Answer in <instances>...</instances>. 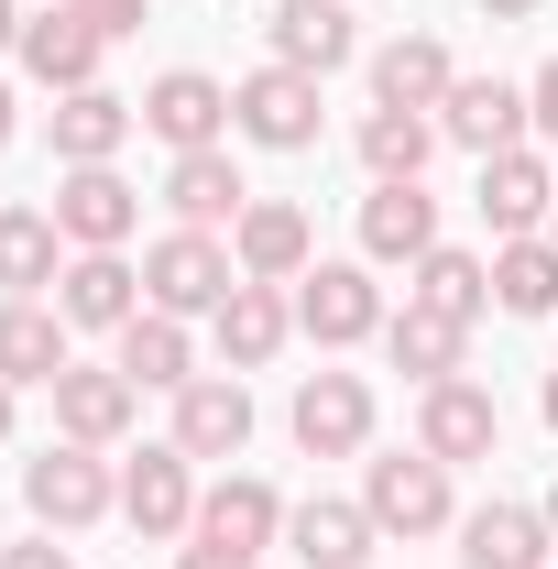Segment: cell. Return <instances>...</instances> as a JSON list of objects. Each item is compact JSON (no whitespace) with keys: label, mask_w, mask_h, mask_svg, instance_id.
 Wrapping results in <instances>:
<instances>
[{"label":"cell","mask_w":558,"mask_h":569,"mask_svg":"<svg viewBox=\"0 0 558 569\" xmlns=\"http://www.w3.org/2000/svg\"><path fill=\"white\" fill-rule=\"evenodd\" d=\"M0 56H22V11L11 0H0Z\"/></svg>","instance_id":"obj_38"},{"label":"cell","mask_w":558,"mask_h":569,"mask_svg":"<svg viewBox=\"0 0 558 569\" xmlns=\"http://www.w3.org/2000/svg\"><path fill=\"white\" fill-rule=\"evenodd\" d=\"M537 515H548V537H558V482H548V503H537Z\"/></svg>","instance_id":"obj_40"},{"label":"cell","mask_w":558,"mask_h":569,"mask_svg":"<svg viewBox=\"0 0 558 569\" xmlns=\"http://www.w3.org/2000/svg\"><path fill=\"white\" fill-rule=\"evenodd\" d=\"M56 230H67L77 252H121L142 230V198L121 187V164H67L56 176Z\"/></svg>","instance_id":"obj_8"},{"label":"cell","mask_w":558,"mask_h":569,"mask_svg":"<svg viewBox=\"0 0 558 569\" xmlns=\"http://www.w3.org/2000/svg\"><path fill=\"white\" fill-rule=\"evenodd\" d=\"M142 132L165 142V153H219L230 142V88L209 67H165L142 88Z\"/></svg>","instance_id":"obj_6"},{"label":"cell","mask_w":558,"mask_h":569,"mask_svg":"<svg viewBox=\"0 0 558 569\" xmlns=\"http://www.w3.org/2000/svg\"><path fill=\"white\" fill-rule=\"evenodd\" d=\"M56 318H67V329H110V340H121V329L142 318V274L121 263V252H77L67 274H56Z\"/></svg>","instance_id":"obj_16"},{"label":"cell","mask_w":558,"mask_h":569,"mask_svg":"<svg viewBox=\"0 0 558 569\" xmlns=\"http://www.w3.org/2000/svg\"><path fill=\"white\" fill-rule=\"evenodd\" d=\"M187 471H198V460H187L176 438H165V449H142L132 471H121V515H132L142 548H165V537H187V526H198V482H187Z\"/></svg>","instance_id":"obj_10"},{"label":"cell","mask_w":558,"mask_h":569,"mask_svg":"<svg viewBox=\"0 0 558 569\" xmlns=\"http://www.w3.org/2000/svg\"><path fill=\"white\" fill-rule=\"evenodd\" d=\"M132 406H142V383L121 361H110V372H77V361L56 372V427L88 438V449H121V438H132Z\"/></svg>","instance_id":"obj_19"},{"label":"cell","mask_w":558,"mask_h":569,"mask_svg":"<svg viewBox=\"0 0 558 569\" xmlns=\"http://www.w3.org/2000/svg\"><path fill=\"white\" fill-rule=\"evenodd\" d=\"M383 351H395V372H417V383H449V372L471 361V329H460V318L406 307V318H383Z\"/></svg>","instance_id":"obj_32"},{"label":"cell","mask_w":558,"mask_h":569,"mask_svg":"<svg viewBox=\"0 0 558 569\" xmlns=\"http://www.w3.org/2000/svg\"><path fill=\"white\" fill-rule=\"evenodd\" d=\"M361 252H372V263H417V252H438V198H427L417 176L361 198Z\"/></svg>","instance_id":"obj_24"},{"label":"cell","mask_w":558,"mask_h":569,"mask_svg":"<svg viewBox=\"0 0 558 569\" xmlns=\"http://www.w3.org/2000/svg\"><path fill=\"white\" fill-rule=\"evenodd\" d=\"M187 537H219V548H252V559H263V548L285 537V503H275V482L230 471L219 493H198V526H187Z\"/></svg>","instance_id":"obj_25"},{"label":"cell","mask_w":558,"mask_h":569,"mask_svg":"<svg viewBox=\"0 0 558 569\" xmlns=\"http://www.w3.org/2000/svg\"><path fill=\"white\" fill-rule=\"evenodd\" d=\"M176 569H252V548H219V537H187V559Z\"/></svg>","instance_id":"obj_36"},{"label":"cell","mask_w":558,"mask_h":569,"mask_svg":"<svg viewBox=\"0 0 558 569\" xmlns=\"http://www.w3.org/2000/svg\"><path fill=\"white\" fill-rule=\"evenodd\" d=\"M548 164H558V142H548Z\"/></svg>","instance_id":"obj_45"},{"label":"cell","mask_w":558,"mask_h":569,"mask_svg":"<svg viewBox=\"0 0 558 569\" xmlns=\"http://www.w3.org/2000/svg\"><path fill=\"white\" fill-rule=\"evenodd\" d=\"M230 132L263 142V153H307L318 142V77L307 67H252L230 88Z\"/></svg>","instance_id":"obj_4"},{"label":"cell","mask_w":558,"mask_h":569,"mask_svg":"<svg viewBox=\"0 0 558 569\" xmlns=\"http://www.w3.org/2000/svg\"><path fill=\"white\" fill-rule=\"evenodd\" d=\"M56 241H67V230L44 209H0V284H11V296H56V274H67Z\"/></svg>","instance_id":"obj_33"},{"label":"cell","mask_w":558,"mask_h":569,"mask_svg":"<svg viewBox=\"0 0 558 569\" xmlns=\"http://www.w3.org/2000/svg\"><path fill=\"white\" fill-rule=\"evenodd\" d=\"M142 99H121V88H67L56 99V164H110L121 142H132Z\"/></svg>","instance_id":"obj_23"},{"label":"cell","mask_w":558,"mask_h":569,"mask_svg":"<svg viewBox=\"0 0 558 569\" xmlns=\"http://www.w3.org/2000/svg\"><path fill=\"white\" fill-rule=\"evenodd\" d=\"M219 329V372H263V361L285 351V340H296V296H285V284H230V307H219L209 318Z\"/></svg>","instance_id":"obj_14"},{"label":"cell","mask_w":558,"mask_h":569,"mask_svg":"<svg viewBox=\"0 0 558 569\" xmlns=\"http://www.w3.org/2000/svg\"><path fill=\"white\" fill-rule=\"evenodd\" d=\"M0 569H77L56 537H22V548H0Z\"/></svg>","instance_id":"obj_35"},{"label":"cell","mask_w":558,"mask_h":569,"mask_svg":"<svg viewBox=\"0 0 558 569\" xmlns=\"http://www.w3.org/2000/svg\"><path fill=\"white\" fill-rule=\"evenodd\" d=\"M285 427H296L307 460H350V449L372 438V383H361V372H307L296 406H285Z\"/></svg>","instance_id":"obj_7"},{"label":"cell","mask_w":558,"mask_h":569,"mask_svg":"<svg viewBox=\"0 0 558 569\" xmlns=\"http://www.w3.org/2000/svg\"><path fill=\"white\" fill-rule=\"evenodd\" d=\"M165 209H176V230H219V219L252 209V187H241L230 142H219V153H176V164H165Z\"/></svg>","instance_id":"obj_21"},{"label":"cell","mask_w":558,"mask_h":569,"mask_svg":"<svg viewBox=\"0 0 558 569\" xmlns=\"http://www.w3.org/2000/svg\"><path fill=\"white\" fill-rule=\"evenodd\" d=\"M492 307H504V318H558V241L548 230L492 252Z\"/></svg>","instance_id":"obj_31"},{"label":"cell","mask_w":558,"mask_h":569,"mask_svg":"<svg viewBox=\"0 0 558 569\" xmlns=\"http://www.w3.org/2000/svg\"><path fill=\"white\" fill-rule=\"evenodd\" d=\"M372 515L361 503H340V493H307V503H285V548H296V569H361L372 559Z\"/></svg>","instance_id":"obj_18"},{"label":"cell","mask_w":558,"mask_h":569,"mask_svg":"<svg viewBox=\"0 0 558 569\" xmlns=\"http://www.w3.org/2000/svg\"><path fill=\"white\" fill-rule=\"evenodd\" d=\"M537 121V99L515 88V77H460L449 99H438V142H471V153H515Z\"/></svg>","instance_id":"obj_12"},{"label":"cell","mask_w":558,"mask_h":569,"mask_svg":"<svg viewBox=\"0 0 558 569\" xmlns=\"http://www.w3.org/2000/svg\"><path fill=\"white\" fill-rule=\"evenodd\" d=\"M0 438H11V383H0Z\"/></svg>","instance_id":"obj_43"},{"label":"cell","mask_w":558,"mask_h":569,"mask_svg":"<svg viewBox=\"0 0 558 569\" xmlns=\"http://www.w3.org/2000/svg\"><path fill=\"white\" fill-rule=\"evenodd\" d=\"M77 22H88L99 44H121V33H142V0H77Z\"/></svg>","instance_id":"obj_34"},{"label":"cell","mask_w":558,"mask_h":569,"mask_svg":"<svg viewBox=\"0 0 558 569\" xmlns=\"http://www.w3.org/2000/svg\"><path fill=\"white\" fill-rule=\"evenodd\" d=\"M482 219H492V241H537L558 219V164L548 153H482Z\"/></svg>","instance_id":"obj_11"},{"label":"cell","mask_w":558,"mask_h":569,"mask_svg":"<svg viewBox=\"0 0 558 569\" xmlns=\"http://www.w3.org/2000/svg\"><path fill=\"white\" fill-rule=\"evenodd\" d=\"M417 449L449 460V471H460V460H492V449H504V406H492L471 372H449V383H427V406H417Z\"/></svg>","instance_id":"obj_9"},{"label":"cell","mask_w":558,"mask_h":569,"mask_svg":"<svg viewBox=\"0 0 558 569\" xmlns=\"http://www.w3.org/2000/svg\"><path fill=\"white\" fill-rule=\"evenodd\" d=\"M406 274H417V284H406V307H427V318H460V329H471V318L492 307V263L449 252V241H438V252H417Z\"/></svg>","instance_id":"obj_29"},{"label":"cell","mask_w":558,"mask_h":569,"mask_svg":"<svg viewBox=\"0 0 558 569\" xmlns=\"http://www.w3.org/2000/svg\"><path fill=\"white\" fill-rule=\"evenodd\" d=\"M548 515L537 503H482V515H460V569H548Z\"/></svg>","instance_id":"obj_22"},{"label":"cell","mask_w":558,"mask_h":569,"mask_svg":"<svg viewBox=\"0 0 558 569\" xmlns=\"http://www.w3.org/2000/svg\"><path fill=\"white\" fill-rule=\"evenodd\" d=\"M121 372H132L142 395H176V383H198V351H187V318L142 307L132 329H121Z\"/></svg>","instance_id":"obj_30"},{"label":"cell","mask_w":558,"mask_h":569,"mask_svg":"<svg viewBox=\"0 0 558 569\" xmlns=\"http://www.w3.org/2000/svg\"><path fill=\"white\" fill-rule=\"evenodd\" d=\"M482 11H492V22H526V11H537V0H482Z\"/></svg>","instance_id":"obj_39"},{"label":"cell","mask_w":558,"mask_h":569,"mask_svg":"<svg viewBox=\"0 0 558 569\" xmlns=\"http://www.w3.org/2000/svg\"><path fill=\"white\" fill-rule=\"evenodd\" d=\"M526 99H537V121H548V142H558V56L537 67V88H526Z\"/></svg>","instance_id":"obj_37"},{"label":"cell","mask_w":558,"mask_h":569,"mask_svg":"<svg viewBox=\"0 0 558 569\" xmlns=\"http://www.w3.org/2000/svg\"><path fill=\"white\" fill-rule=\"evenodd\" d=\"M537 406H548V427H558V372H548V395H537Z\"/></svg>","instance_id":"obj_41"},{"label":"cell","mask_w":558,"mask_h":569,"mask_svg":"<svg viewBox=\"0 0 558 569\" xmlns=\"http://www.w3.org/2000/svg\"><path fill=\"white\" fill-rule=\"evenodd\" d=\"M0 142H11V88H0Z\"/></svg>","instance_id":"obj_42"},{"label":"cell","mask_w":558,"mask_h":569,"mask_svg":"<svg viewBox=\"0 0 558 569\" xmlns=\"http://www.w3.org/2000/svg\"><path fill=\"white\" fill-rule=\"evenodd\" d=\"M449 88H460V67H449L438 33H395V44L372 56V99H383V110H438Z\"/></svg>","instance_id":"obj_26"},{"label":"cell","mask_w":558,"mask_h":569,"mask_svg":"<svg viewBox=\"0 0 558 569\" xmlns=\"http://www.w3.org/2000/svg\"><path fill=\"white\" fill-rule=\"evenodd\" d=\"M307 252H318V230H307L296 198H252V209L230 219V263H241L252 284H296V274H307Z\"/></svg>","instance_id":"obj_13"},{"label":"cell","mask_w":558,"mask_h":569,"mask_svg":"<svg viewBox=\"0 0 558 569\" xmlns=\"http://www.w3.org/2000/svg\"><path fill=\"white\" fill-rule=\"evenodd\" d=\"M275 67H307V77H329L361 56V33H350V0H275Z\"/></svg>","instance_id":"obj_20"},{"label":"cell","mask_w":558,"mask_h":569,"mask_svg":"<svg viewBox=\"0 0 558 569\" xmlns=\"http://www.w3.org/2000/svg\"><path fill=\"white\" fill-rule=\"evenodd\" d=\"M56 372H67V318L44 296H11L0 307V383H44L56 395Z\"/></svg>","instance_id":"obj_27"},{"label":"cell","mask_w":558,"mask_h":569,"mask_svg":"<svg viewBox=\"0 0 558 569\" xmlns=\"http://www.w3.org/2000/svg\"><path fill=\"white\" fill-rule=\"evenodd\" d=\"M22 503H33V526H56V537H77V526L121 515V482H110V460H99L88 438H56L44 460H22Z\"/></svg>","instance_id":"obj_2"},{"label":"cell","mask_w":558,"mask_h":569,"mask_svg":"<svg viewBox=\"0 0 558 569\" xmlns=\"http://www.w3.org/2000/svg\"><path fill=\"white\" fill-rule=\"evenodd\" d=\"M230 284H241V263H230L219 230H165L142 252V307H165V318H219Z\"/></svg>","instance_id":"obj_1"},{"label":"cell","mask_w":558,"mask_h":569,"mask_svg":"<svg viewBox=\"0 0 558 569\" xmlns=\"http://www.w3.org/2000/svg\"><path fill=\"white\" fill-rule=\"evenodd\" d=\"M296 329H307L318 351L372 340V329H383V284H372V263H307V274H296Z\"/></svg>","instance_id":"obj_5"},{"label":"cell","mask_w":558,"mask_h":569,"mask_svg":"<svg viewBox=\"0 0 558 569\" xmlns=\"http://www.w3.org/2000/svg\"><path fill=\"white\" fill-rule=\"evenodd\" d=\"M427 153H438V110H361V164H372V187H406L427 176Z\"/></svg>","instance_id":"obj_28"},{"label":"cell","mask_w":558,"mask_h":569,"mask_svg":"<svg viewBox=\"0 0 558 569\" xmlns=\"http://www.w3.org/2000/svg\"><path fill=\"white\" fill-rule=\"evenodd\" d=\"M241 438H252V395H241V372H198V383H176V449H187V460H241Z\"/></svg>","instance_id":"obj_15"},{"label":"cell","mask_w":558,"mask_h":569,"mask_svg":"<svg viewBox=\"0 0 558 569\" xmlns=\"http://www.w3.org/2000/svg\"><path fill=\"white\" fill-rule=\"evenodd\" d=\"M361 515H372L383 537H438V526H460V503H449V460H427V449L372 460V471H361Z\"/></svg>","instance_id":"obj_3"},{"label":"cell","mask_w":558,"mask_h":569,"mask_svg":"<svg viewBox=\"0 0 558 569\" xmlns=\"http://www.w3.org/2000/svg\"><path fill=\"white\" fill-rule=\"evenodd\" d=\"M99 56H110V44L77 22V0H56V11H33V22H22V77H33V88H56V99H67V88H99Z\"/></svg>","instance_id":"obj_17"},{"label":"cell","mask_w":558,"mask_h":569,"mask_svg":"<svg viewBox=\"0 0 558 569\" xmlns=\"http://www.w3.org/2000/svg\"><path fill=\"white\" fill-rule=\"evenodd\" d=\"M548 241H558V219H548Z\"/></svg>","instance_id":"obj_44"}]
</instances>
